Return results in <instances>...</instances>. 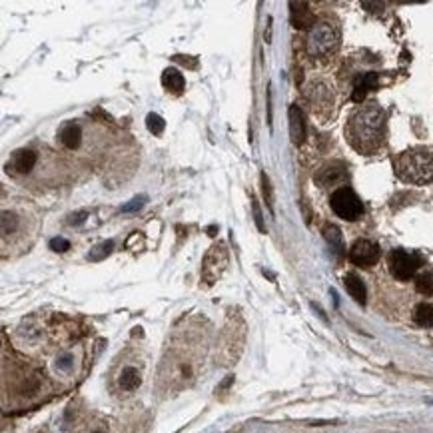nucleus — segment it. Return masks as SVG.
Returning a JSON list of instances; mask_svg holds the SVG:
<instances>
[{
  "instance_id": "obj_25",
  "label": "nucleus",
  "mask_w": 433,
  "mask_h": 433,
  "mask_svg": "<svg viewBox=\"0 0 433 433\" xmlns=\"http://www.w3.org/2000/svg\"><path fill=\"white\" fill-rule=\"evenodd\" d=\"M50 250H54V252H66V250H70V242L64 240V238H53L50 240Z\"/></svg>"
},
{
  "instance_id": "obj_5",
  "label": "nucleus",
  "mask_w": 433,
  "mask_h": 433,
  "mask_svg": "<svg viewBox=\"0 0 433 433\" xmlns=\"http://www.w3.org/2000/svg\"><path fill=\"white\" fill-rule=\"evenodd\" d=\"M419 266H421V258L414 252L391 250V254H389V272H391V276L398 277L401 282H407L416 276Z\"/></svg>"
},
{
  "instance_id": "obj_27",
  "label": "nucleus",
  "mask_w": 433,
  "mask_h": 433,
  "mask_svg": "<svg viewBox=\"0 0 433 433\" xmlns=\"http://www.w3.org/2000/svg\"><path fill=\"white\" fill-rule=\"evenodd\" d=\"M94 433H104V432H94Z\"/></svg>"
},
{
  "instance_id": "obj_21",
  "label": "nucleus",
  "mask_w": 433,
  "mask_h": 433,
  "mask_svg": "<svg viewBox=\"0 0 433 433\" xmlns=\"http://www.w3.org/2000/svg\"><path fill=\"white\" fill-rule=\"evenodd\" d=\"M112 248H114V242L112 240H108V242H102L100 246H96L90 254H88V260L92 261H100L102 258H106L110 252H112Z\"/></svg>"
},
{
  "instance_id": "obj_26",
  "label": "nucleus",
  "mask_w": 433,
  "mask_h": 433,
  "mask_svg": "<svg viewBox=\"0 0 433 433\" xmlns=\"http://www.w3.org/2000/svg\"><path fill=\"white\" fill-rule=\"evenodd\" d=\"M86 216H88L86 210H82V212H76V214H70L68 224H70V225L82 224V222H86Z\"/></svg>"
},
{
  "instance_id": "obj_12",
  "label": "nucleus",
  "mask_w": 433,
  "mask_h": 433,
  "mask_svg": "<svg viewBox=\"0 0 433 433\" xmlns=\"http://www.w3.org/2000/svg\"><path fill=\"white\" fill-rule=\"evenodd\" d=\"M58 140L62 142L64 148L76 150V148L80 146V142H82V130H80V126L74 124V122H66V124L60 128V132H58Z\"/></svg>"
},
{
  "instance_id": "obj_15",
  "label": "nucleus",
  "mask_w": 433,
  "mask_h": 433,
  "mask_svg": "<svg viewBox=\"0 0 433 433\" xmlns=\"http://www.w3.org/2000/svg\"><path fill=\"white\" fill-rule=\"evenodd\" d=\"M118 383H120V387L124 391H134V389H138L140 383H142V378H140V371L136 367H124L120 374V378H118Z\"/></svg>"
},
{
  "instance_id": "obj_14",
  "label": "nucleus",
  "mask_w": 433,
  "mask_h": 433,
  "mask_svg": "<svg viewBox=\"0 0 433 433\" xmlns=\"http://www.w3.org/2000/svg\"><path fill=\"white\" fill-rule=\"evenodd\" d=\"M344 284H346V290L347 294L351 295L358 304H365V297H367V292H365V286L364 282L360 279V277L356 276V274H347L344 277Z\"/></svg>"
},
{
  "instance_id": "obj_18",
  "label": "nucleus",
  "mask_w": 433,
  "mask_h": 433,
  "mask_svg": "<svg viewBox=\"0 0 433 433\" xmlns=\"http://www.w3.org/2000/svg\"><path fill=\"white\" fill-rule=\"evenodd\" d=\"M18 230V218L12 212H2V236H10Z\"/></svg>"
},
{
  "instance_id": "obj_16",
  "label": "nucleus",
  "mask_w": 433,
  "mask_h": 433,
  "mask_svg": "<svg viewBox=\"0 0 433 433\" xmlns=\"http://www.w3.org/2000/svg\"><path fill=\"white\" fill-rule=\"evenodd\" d=\"M414 322L421 328H432L433 326V306L432 304H419L414 312Z\"/></svg>"
},
{
  "instance_id": "obj_7",
  "label": "nucleus",
  "mask_w": 433,
  "mask_h": 433,
  "mask_svg": "<svg viewBox=\"0 0 433 433\" xmlns=\"http://www.w3.org/2000/svg\"><path fill=\"white\" fill-rule=\"evenodd\" d=\"M380 260V246L371 240H358L349 248V261L360 268H371Z\"/></svg>"
},
{
  "instance_id": "obj_4",
  "label": "nucleus",
  "mask_w": 433,
  "mask_h": 433,
  "mask_svg": "<svg viewBox=\"0 0 433 433\" xmlns=\"http://www.w3.org/2000/svg\"><path fill=\"white\" fill-rule=\"evenodd\" d=\"M329 206L331 210L342 218V220H347V222H353L358 220L362 214H364V204L362 200L358 198V194L351 190V188H338V190L331 194L329 198Z\"/></svg>"
},
{
  "instance_id": "obj_20",
  "label": "nucleus",
  "mask_w": 433,
  "mask_h": 433,
  "mask_svg": "<svg viewBox=\"0 0 433 433\" xmlns=\"http://www.w3.org/2000/svg\"><path fill=\"white\" fill-rule=\"evenodd\" d=\"M146 126H148V130H150L154 136H160V134L164 132V128H166V122H164V118H162L160 114L150 112V114L146 116Z\"/></svg>"
},
{
  "instance_id": "obj_6",
  "label": "nucleus",
  "mask_w": 433,
  "mask_h": 433,
  "mask_svg": "<svg viewBox=\"0 0 433 433\" xmlns=\"http://www.w3.org/2000/svg\"><path fill=\"white\" fill-rule=\"evenodd\" d=\"M225 266H228V250H225L224 243L212 246L204 261H202V277H204V282L206 284H214L218 277L222 276Z\"/></svg>"
},
{
  "instance_id": "obj_8",
  "label": "nucleus",
  "mask_w": 433,
  "mask_h": 433,
  "mask_svg": "<svg viewBox=\"0 0 433 433\" xmlns=\"http://www.w3.org/2000/svg\"><path fill=\"white\" fill-rule=\"evenodd\" d=\"M35 166H36L35 152L22 148V150H17V152L10 156L8 164H6V170L12 174H28Z\"/></svg>"
},
{
  "instance_id": "obj_22",
  "label": "nucleus",
  "mask_w": 433,
  "mask_h": 433,
  "mask_svg": "<svg viewBox=\"0 0 433 433\" xmlns=\"http://www.w3.org/2000/svg\"><path fill=\"white\" fill-rule=\"evenodd\" d=\"M261 188H264V196H266V204L268 208H274V196H272V186H270V178L268 174H261Z\"/></svg>"
},
{
  "instance_id": "obj_9",
  "label": "nucleus",
  "mask_w": 433,
  "mask_h": 433,
  "mask_svg": "<svg viewBox=\"0 0 433 433\" xmlns=\"http://www.w3.org/2000/svg\"><path fill=\"white\" fill-rule=\"evenodd\" d=\"M288 118H290V138L295 146H302L306 140V120H304L302 110L297 106H290Z\"/></svg>"
},
{
  "instance_id": "obj_23",
  "label": "nucleus",
  "mask_w": 433,
  "mask_h": 433,
  "mask_svg": "<svg viewBox=\"0 0 433 433\" xmlns=\"http://www.w3.org/2000/svg\"><path fill=\"white\" fill-rule=\"evenodd\" d=\"M146 204V196H138V198H134V200H130L128 204H124L120 208V212L124 214H130V212H138L142 206Z\"/></svg>"
},
{
  "instance_id": "obj_2",
  "label": "nucleus",
  "mask_w": 433,
  "mask_h": 433,
  "mask_svg": "<svg viewBox=\"0 0 433 433\" xmlns=\"http://www.w3.org/2000/svg\"><path fill=\"white\" fill-rule=\"evenodd\" d=\"M396 174L407 184H430L433 182V152L423 148L401 152L396 160Z\"/></svg>"
},
{
  "instance_id": "obj_13",
  "label": "nucleus",
  "mask_w": 433,
  "mask_h": 433,
  "mask_svg": "<svg viewBox=\"0 0 433 433\" xmlns=\"http://www.w3.org/2000/svg\"><path fill=\"white\" fill-rule=\"evenodd\" d=\"M162 86L166 90H170L174 94H180L184 86H186V80H184V74L176 68H166L162 74Z\"/></svg>"
},
{
  "instance_id": "obj_1",
  "label": "nucleus",
  "mask_w": 433,
  "mask_h": 433,
  "mask_svg": "<svg viewBox=\"0 0 433 433\" xmlns=\"http://www.w3.org/2000/svg\"><path fill=\"white\" fill-rule=\"evenodd\" d=\"M347 142L360 154H374L383 146L385 136V114L380 104L369 102L360 106L347 120Z\"/></svg>"
},
{
  "instance_id": "obj_3",
  "label": "nucleus",
  "mask_w": 433,
  "mask_h": 433,
  "mask_svg": "<svg viewBox=\"0 0 433 433\" xmlns=\"http://www.w3.org/2000/svg\"><path fill=\"white\" fill-rule=\"evenodd\" d=\"M340 46V30L329 22H315L308 38H306V50L313 58H322L335 53Z\"/></svg>"
},
{
  "instance_id": "obj_10",
  "label": "nucleus",
  "mask_w": 433,
  "mask_h": 433,
  "mask_svg": "<svg viewBox=\"0 0 433 433\" xmlns=\"http://www.w3.org/2000/svg\"><path fill=\"white\" fill-rule=\"evenodd\" d=\"M292 8V24L295 28H312L315 24L313 12L306 2H290Z\"/></svg>"
},
{
  "instance_id": "obj_11",
  "label": "nucleus",
  "mask_w": 433,
  "mask_h": 433,
  "mask_svg": "<svg viewBox=\"0 0 433 433\" xmlns=\"http://www.w3.org/2000/svg\"><path fill=\"white\" fill-rule=\"evenodd\" d=\"M378 88V74L376 72H367L356 78V84H353V94H351V100L353 102H364L365 94L369 90H376Z\"/></svg>"
},
{
  "instance_id": "obj_24",
  "label": "nucleus",
  "mask_w": 433,
  "mask_h": 433,
  "mask_svg": "<svg viewBox=\"0 0 433 433\" xmlns=\"http://www.w3.org/2000/svg\"><path fill=\"white\" fill-rule=\"evenodd\" d=\"M252 210H254V220H256V225H258V230L264 234V232H266V224H264L261 210H260V206H258V202H256V198H252Z\"/></svg>"
},
{
  "instance_id": "obj_19",
  "label": "nucleus",
  "mask_w": 433,
  "mask_h": 433,
  "mask_svg": "<svg viewBox=\"0 0 433 433\" xmlns=\"http://www.w3.org/2000/svg\"><path fill=\"white\" fill-rule=\"evenodd\" d=\"M416 288L419 294L432 295L433 294V274L432 272H425V274H419L416 279Z\"/></svg>"
},
{
  "instance_id": "obj_17",
  "label": "nucleus",
  "mask_w": 433,
  "mask_h": 433,
  "mask_svg": "<svg viewBox=\"0 0 433 433\" xmlns=\"http://www.w3.org/2000/svg\"><path fill=\"white\" fill-rule=\"evenodd\" d=\"M324 236H326V240L329 242V246H331V248H335V252H342V250H344L342 234H340V230H338L335 225H326Z\"/></svg>"
}]
</instances>
